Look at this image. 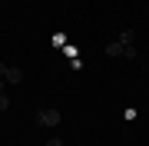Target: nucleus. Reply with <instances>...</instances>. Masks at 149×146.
<instances>
[{
    "label": "nucleus",
    "instance_id": "obj_3",
    "mask_svg": "<svg viewBox=\"0 0 149 146\" xmlns=\"http://www.w3.org/2000/svg\"><path fill=\"white\" fill-rule=\"evenodd\" d=\"M116 40H123V43H133V40H136V30H123Z\"/></svg>",
    "mask_w": 149,
    "mask_h": 146
},
{
    "label": "nucleus",
    "instance_id": "obj_4",
    "mask_svg": "<svg viewBox=\"0 0 149 146\" xmlns=\"http://www.w3.org/2000/svg\"><path fill=\"white\" fill-rule=\"evenodd\" d=\"M43 146H63V140H60V136H50V140L43 143Z\"/></svg>",
    "mask_w": 149,
    "mask_h": 146
},
{
    "label": "nucleus",
    "instance_id": "obj_2",
    "mask_svg": "<svg viewBox=\"0 0 149 146\" xmlns=\"http://www.w3.org/2000/svg\"><path fill=\"white\" fill-rule=\"evenodd\" d=\"M0 80H7L10 87H17V83H23V70H17L10 63H0Z\"/></svg>",
    "mask_w": 149,
    "mask_h": 146
},
{
    "label": "nucleus",
    "instance_id": "obj_1",
    "mask_svg": "<svg viewBox=\"0 0 149 146\" xmlns=\"http://www.w3.org/2000/svg\"><path fill=\"white\" fill-rule=\"evenodd\" d=\"M37 123L40 126H60L63 123V113L56 106H43V110H37Z\"/></svg>",
    "mask_w": 149,
    "mask_h": 146
}]
</instances>
